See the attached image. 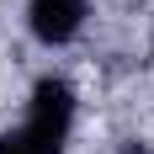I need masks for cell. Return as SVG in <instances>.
<instances>
[{"label": "cell", "instance_id": "6da1fadb", "mask_svg": "<svg viewBox=\"0 0 154 154\" xmlns=\"http://www.w3.org/2000/svg\"><path fill=\"white\" fill-rule=\"evenodd\" d=\"M69 128H75V91H69V80L43 75L32 85L21 128L0 133V154H64Z\"/></svg>", "mask_w": 154, "mask_h": 154}, {"label": "cell", "instance_id": "7a4b0ae2", "mask_svg": "<svg viewBox=\"0 0 154 154\" xmlns=\"http://www.w3.org/2000/svg\"><path fill=\"white\" fill-rule=\"evenodd\" d=\"M85 16H91V0H32L27 5V27H32V37L43 48H64V43L80 37Z\"/></svg>", "mask_w": 154, "mask_h": 154}, {"label": "cell", "instance_id": "3957f363", "mask_svg": "<svg viewBox=\"0 0 154 154\" xmlns=\"http://www.w3.org/2000/svg\"><path fill=\"white\" fill-rule=\"evenodd\" d=\"M122 154H154V149H149V143H138V138H133V143H122Z\"/></svg>", "mask_w": 154, "mask_h": 154}]
</instances>
